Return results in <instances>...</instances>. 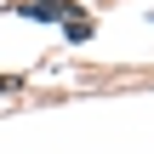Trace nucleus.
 Instances as JSON below:
<instances>
[{
	"label": "nucleus",
	"instance_id": "nucleus-1",
	"mask_svg": "<svg viewBox=\"0 0 154 154\" xmlns=\"http://www.w3.org/2000/svg\"><path fill=\"white\" fill-rule=\"evenodd\" d=\"M11 86H17V80H11V74H0V91H11Z\"/></svg>",
	"mask_w": 154,
	"mask_h": 154
}]
</instances>
